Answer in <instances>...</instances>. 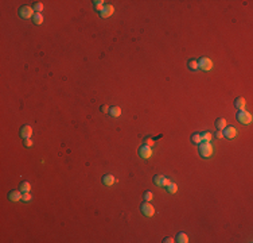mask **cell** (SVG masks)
Here are the masks:
<instances>
[{"label": "cell", "instance_id": "cell-1", "mask_svg": "<svg viewBox=\"0 0 253 243\" xmlns=\"http://www.w3.org/2000/svg\"><path fill=\"white\" fill-rule=\"evenodd\" d=\"M198 146H199V154L202 158H210L214 154V147H213V145L210 142L202 141Z\"/></svg>", "mask_w": 253, "mask_h": 243}, {"label": "cell", "instance_id": "cell-2", "mask_svg": "<svg viewBox=\"0 0 253 243\" xmlns=\"http://www.w3.org/2000/svg\"><path fill=\"white\" fill-rule=\"evenodd\" d=\"M236 118H237V120L240 121L241 124H250L252 123V114L245 111V109H240L237 112Z\"/></svg>", "mask_w": 253, "mask_h": 243}, {"label": "cell", "instance_id": "cell-3", "mask_svg": "<svg viewBox=\"0 0 253 243\" xmlns=\"http://www.w3.org/2000/svg\"><path fill=\"white\" fill-rule=\"evenodd\" d=\"M140 209H142V214L146 216V218H152L155 215V208L149 201H144L140 205Z\"/></svg>", "mask_w": 253, "mask_h": 243}, {"label": "cell", "instance_id": "cell-4", "mask_svg": "<svg viewBox=\"0 0 253 243\" xmlns=\"http://www.w3.org/2000/svg\"><path fill=\"white\" fill-rule=\"evenodd\" d=\"M35 11L32 7L30 6H23L19 8V16L20 18H23V19H30V18H34L35 15Z\"/></svg>", "mask_w": 253, "mask_h": 243}, {"label": "cell", "instance_id": "cell-5", "mask_svg": "<svg viewBox=\"0 0 253 243\" xmlns=\"http://www.w3.org/2000/svg\"><path fill=\"white\" fill-rule=\"evenodd\" d=\"M198 68L202 69L205 72H209L213 69V61L207 57H202L199 61H198Z\"/></svg>", "mask_w": 253, "mask_h": 243}, {"label": "cell", "instance_id": "cell-6", "mask_svg": "<svg viewBox=\"0 0 253 243\" xmlns=\"http://www.w3.org/2000/svg\"><path fill=\"white\" fill-rule=\"evenodd\" d=\"M139 155L142 158L148 160V158H151V155H152V149L148 146H146V145H143V146L139 147Z\"/></svg>", "mask_w": 253, "mask_h": 243}, {"label": "cell", "instance_id": "cell-7", "mask_svg": "<svg viewBox=\"0 0 253 243\" xmlns=\"http://www.w3.org/2000/svg\"><path fill=\"white\" fill-rule=\"evenodd\" d=\"M113 12H114V7L112 6V4H105L102 11L100 12V16H101V18H109Z\"/></svg>", "mask_w": 253, "mask_h": 243}, {"label": "cell", "instance_id": "cell-8", "mask_svg": "<svg viewBox=\"0 0 253 243\" xmlns=\"http://www.w3.org/2000/svg\"><path fill=\"white\" fill-rule=\"evenodd\" d=\"M32 135V127L29 124L23 126L22 128H20V137L23 138V139H27V138H31Z\"/></svg>", "mask_w": 253, "mask_h": 243}, {"label": "cell", "instance_id": "cell-9", "mask_svg": "<svg viewBox=\"0 0 253 243\" xmlns=\"http://www.w3.org/2000/svg\"><path fill=\"white\" fill-rule=\"evenodd\" d=\"M22 197H23V192L20 189H18V191H11V192L8 193V198H10L11 201H19V200H22Z\"/></svg>", "mask_w": 253, "mask_h": 243}, {"label": "cell", "instance_id": "cell-10", "mask_svg": "<svg viewBox=\"0 0 253 243\" xmlns=\"http://www.w3.org/2000/svg\"><path fill=\"white\" fill-rule=\"evenodd\" d=\"M224 137L228 139H233L237 137V128L236 127H226L224 130Z\"/></svg>", "mask_w": 253, "mask_h": 243}, {"label": "cell", "instance_id": "cell-11", "mask_svg": "<svg viewBox=\"0 0 253 243\" xmlns=\"http://www.w3.org/2000/svg\"><path fill=\"white\" fill-rule=\"evenodd\" d=\"M215 127L218 128V130H221V131H224L225 128L228 127V121H226V119L225 118H218L217 120H215Z\"/></svg>", "mask_w": 253, "mask_h": 243}, {"label": "cell", "instance_id": "cell-12", "mask_svg": "<svg viewBox=\"0 0 253 243\" xmlns=\"http://www.w3.org/2000/svg\"><path fill=\"white\" fill-rule=\"evenodd\" d=\"M234 107L237 109H245V107H247V100L244 99V97H237V99L234 100Z\"/></svg>", "mask_w": 253, "mask_h": 243}, {"label": "cell", "instance_id": "cell-13", "mask_svg": "<svg viewBox=\"0 0 253 243\" xmlns=\"http://www.w3.org/2000/svg\"><path fill=\"white\" fill-rule=\"evenodd\" d=\"M102 184L106 186H111L114 184V177L112 176V174H105L104 177H102Z\"/></svg>", "mask_w": 253, "mask_h": 243}, {"label": "cell", "instance_id": "cell-14", "mask_svg": "<svg viewBox=\"0 0 253 243\" xmlns=\"http://www.w3.org/2000/svg\"><path fill=\"white\" fill-rule=\"evenodd\" d=\"M164 180H166V177L162 176V174H156V176L154 177V182H155V185L162 186V188H164Z\"/></svg>", "mask_w": 253, "mask_h": 243}, {"label": "cell", "instance_id": "cell-15", "mask_svg": "<svg viewBox=\"0 0 253 243\" xmlns=\"http://www.w3.org/2000/svg\"><path fill=\"white\" fill-rule=\"evenodd\" d=\"M109 114H111L112 118H119V116L121 115V108L117 106H113L109 108Z\"/></svg>", "mask_w": 253, "mask_h": 243}, {"label": "cell", "instance_id": "cell-16", "mask_svg": "<svg viewBox=\"0 0 253 243\" xmlns=\"http://www.w3.org/2000/svg\"><path fill=\"white\" fill-rule=\"evenodd\" d=\"M201 142H202V137H201V134L199 132H194V134L191 135V143L199 145Z\"/></svg>", "mask_w": 253, "mask_h": 243}, {"label": "cell", "instance_id": "cell-17", "mask_svg": "<svg viewBox=\"0 0 253 243\" xmlns=\"http://www.w3.org/2000/svg\"><path fill=\"white\" fill-rule=\"evenodd\" d=\"M32 20H34V24H36V26H41L42 23H43L44 18H43V15H42V14H35V15H34V18H32Z\"/></svg>", "mask_w": 253, "mask_h": 243}, {"label": "cell", "instance_id": "cell-18", "mask_svg": "<svg viewBox=\"0 0 253 243\" xmlns=\"http://www.w3.org/2000/svg\"><path fill=\"white\" fill-rule=\"evenodd\" d=\"M187 66H189L190 70H198V69H199V68H198V61L197 60H189Z\"/></svg>", "mask_w": 253, "mask_h": 243}, {"label": "cell", "instance_id": "cell-19", "mask_svg": "<svg viewBox=\"0 0 253 243\" xmlns=\"http://www.w3.org/2000/svg\"><path fill=\"white\" fill-rule=\"evenodd\" d=\"M177 242H179V243H187V242H189V237H187L184 232H179L177 235Z\"/></svg>", "mask_w": 253, "mask_h": 243}, {"label": "cell", "instance_id": "cell-20", "mask_svg": "<svg viewBox=\"0 0 253 243\" xmlns=\"http://www.w3.org/2000/svg\"><path fill=\"white\" fill-rule=\"evenodd\" d=\"M19 189L22 191V192H30V191H31V185H30V182L23 181V182H20Z\"/></svg>", "mask_w": 253, "mask_h": 243}, {"label": "cell", "instance_id": "cell-21", "mask_svg": "<svg viewBox=\"0 0 253 243\" xmlns=\"http://www.w3.org/2000/svg\"><path fill=\"white\" fill-rule=\"evenodd\" d=\"M201 137H202V141H205V142H210L213 139V134L210 131H203L201 134Z\"/></svg>", "mask_w": 253, "mask_h": 243}, {"label": "cell", "instance_id": "cell-22", "mask_svg": "<svg viewBox=\"0 0 253 243\" xmlns=\"http://www.w3.org/2000/svg\"><path fill=\"white\" fill-rule=\"evenodd\" d=\"M93 4H94L96 11H98V12H101L102 8H104V6H105L102 0H96V1H93Z\"/></svg>", "mask_w": 253, "mask_h": 243}, {"label": "cell", "instance_id": "cell-23", "mask_svg": "<svg viewBox=\"0 0 253 243\" xmlns=\"http://www.w3.org/2000/svg\"><path fill=\"white\" fill-rule=\"evenodd\" d=\"M166 189L168 191V193H177L178 191V185L177 184H174V182H170L167 186H166Z\"/></svg>", "mask_w": 253, "mask_h": 243}, {"label": "cell", "instance_id": "cell-24", "mask_svg": "<svg viewBox=\"0 0 253 243\" xmlns=\"http://www.w3.org/2000/svg\"><path fill=\"white\" fill-rule=\"evenodd\" d=\"M143 197H144V200H146V201H151L152 198H154V193H152L151 191H146V192H144V195H143Z\"/></svg>", "mask_w": 253, "mask_h": 243}, {"label": "cell", "instance_id": "cell-25", "mask_svg": "<svg viewBox=\"0 0 253 243\" xmlns=\"http://www.w3.org/2000/svg\"><path fill=\"white\" fill-rule=\"evenodd\" d=\"M32 8H34V11L36 14H41L42 11H43V4H42V3H35Z\"/></svg>", "mask_w": 253, "mask_h": 243}, {"label": "cell", "instance_id": "cell-26", "mask_svg": "<svg viewBox=\"0 0 253 243\" xmlns=\"http://www.w3.org/2000/svg\"><path fill=\"white\" fill-rule=\"evenodd\" d=\"M22 200H23V201H26V203L31 201V200H32L31 193H30V192H23V197H22Z\"/></svg>", "mask_w": 253, "mask_h": 243}, {"label": "cell", "instance_id": "cell-27", "mask_svg": "<svg viewBox=\"0 0 253 243\" xmlns=\"http://www.w3.org/2000/svg\"><path fill=\"white\" fill-rule=\"evenodd\" d=\"M144 145L148 147H152L154 145H155V141L152 139V138H144Z\"/></svg>", "mask_w": 253, "mask_h": 243}, {"label": "cell", "instance_id": "cell-28", "mask_svg": "<svg viewBox=\"0 0 253 243\" xmlns=\"http://www.w3.org/2000/svg\"><path fill=\"white\" fill-rule=\"evenodd\" d=\"M32 145H34V142L31 141V138H27V139H24V146L26 147H32Z\"/></svg>", "mask_w": 253, "mask_h": 243}, {"label": "cell", "instance_id": "cell-29", "mask_svg": "<svg viewBox=\"0 0 253 243\" xmlns=\"http://www.w3.org/2000/svg\"><path fill=\"white\" fill-rule=\"evenodd\" d=\"M214 137H215V139H222V138H224V132H222L221 130H218V131L215 132Z\"/></svg>", "mask_w": 253, "mask_h": 243}, {"label": "cell", "instance_id": "cell-30", "mask_svg": "<svg viewBox=\"0 0 253 243\" xmlns=\"http://www.w3.org/2000/svg\"><path fill=\"white\" fill-rule=\"evenodd\" d=\"M163 242H164V243H172V242H175V240L172 239L171 237H170V238L167 237V238H164V239H163Z\"/></svg>", "mask_w": 253, "mask_h": 243}, {"label": "cell", "instance_id": "cell-31", "mask_svg": "<svg viewBox=\"0 0 253 243\" xmlns=\"http://www.w3.org/2000/svg\"><path fill=\"white\" fill-rule=\"evenodd\" d=\"M101 112H109V107H108L106 104H104V106H101Z\"/></svg>", "mask_w": 253, "mask_h": 243}, {"label": "cell", "instance_id": "cell-32", "mask_svg": "<svg viewBox=\"0 0 253 243\" xmlns=\"http://www.w3.org/2000/svg\"><path fill=\"white\" fill-rule=\"evenodd\" d=\"M170 182H171V181H170V178H166V180H164V188L168 185V184H170Z\"/></svg>", "mask_w": 253, "mask_h": 243}]
</instances>
